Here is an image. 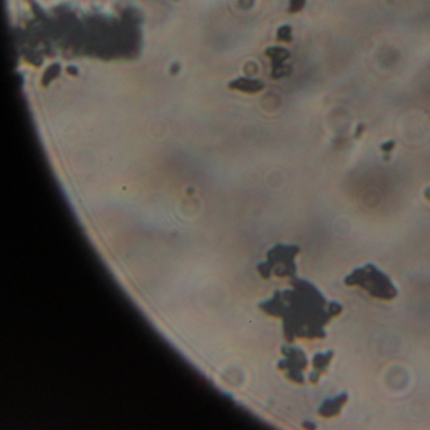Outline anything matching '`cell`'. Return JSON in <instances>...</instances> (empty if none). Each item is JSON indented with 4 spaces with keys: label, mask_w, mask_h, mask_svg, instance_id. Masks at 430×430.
<instances>
[{
    "label": "cell",
    "mask_w": 430,
    "mask_h": 430,
    "mask_svg": "<svg viewBox=\"0 0 430 430\" xmlns=\"http://www.w3.org/2000/svg\"><path fill=\"white\" fill-rule=\"evenodd\" d=\"M261 310L284 319V332L290 342L294 339H324V326L339 316L342 305L328 303L310 281H293L292 290L276 292L274 298L261 304Z\"/></svg>",
    "instance_id": "cell-1"
},
{
    "label": "cell",
    "mask_w": 430,
    "mask_h": 430,
    "mask_svg": "<svg viewBox=\"0 0 430 430\" xmlns=\"http://www.w3.org/2000/svg\"><path fill=\"white\" fill-rule=\"evenodd\" d=\"M265 53L271 58L273 62V79H281L284 76L290 75L292 67L285 64V61L290 57V52L283 47H270Z\"/></svg>",
    "instance_id": "cell-5"
},
{
    "label": "cell",
    "mask_w": 430,
    "mask_h": 430,
    "mask_svg": "<svg viewBox=\"0 0 430 430\" xmlns=\"http://www.w3.org/2000/svg\"><path fill=\"white\" fill-rule=\"evenodd\" d=\"M424 195L425 198H426V200H429L430 201V187L429 188H426V190H425Z\"/></svg>",
    "instance_id": "cell-14"
},
{
    "label": "cell",
    "mask_w": 430,
    "mask_h": 430,
    "mask_svg": "<svg viewBox=\"0 0 430 430\" xmlns=\"http://www.w3.org/2000/svg\"><path fill=\"white\" fill-rule=\"evenodd\" d=\"M347 400H349V395L346 392H342V394H339V396H336L333 399H327V400L323 402V404L318 409V414L323 418L336 417L337 414H339L341 409L347 402Z\"/></svg>",
    "instance_id": "cell-6"
},
{
    "label": "cell",
    "mask_w": 430,
    "mask_h": 430,
    "mask_svg": "<svg viewBox=\"0 0 430 430\" xmlns=\"http://www.w3.org/2000/svg\"><path fill=\"white\" fill-rule=\"evenodd\" d=\"M299 251L300 249L295 245H278L274 247L268 255V261L259 266L261 276L269 278L271 271L279 276H294L297 271L294 258L298 255Z\"/></svg>",
    "instance_id": "cell-3"
},
{
    "label": "cell",
    "mask_w": 430,
    "mask_h": 430,
    "mask_svg": "<svg viewBox=\"0 0 430 430\" xmlns=\"http://www.w3.org/2000/svg\"><path fill=\"white\" fill-rule=\"evenodd\" d=\"M253 4L254 0H240L241 8H245V9H247V8H251Z\"/></svg>",
    "instance_id": "cell-13"
},
{
    "label": "cell",
    "mask_w": 430,
    "mask_h": 430,
    "mask_svg": "<svg viewBox=\"0 0 430 430\" xmlns=\"http://www.w3.org/2000/svg\"><path fill=\"white\" fill-rule=\"evenodd\" d=\"M346 285H357L365 289L368 294L381 300H392L397 295V289L394 287L390 278L378 269L375 265L368 264L353 270L344 279Z\"/></svg>",
    "instance_id": "cell-2"
},
{
    "label": "cell",
    "mask_w": 430,
    "mask_h": 430,
    "mask_svg": "<svg viewBox=\"0 0 430 430\" xmlns=\"http://www.w3.org/2000/svg\"><path fill=\"white\" fill-rule=\"evenodd\" d=\"M264 82L260 80H251V79H239L237 81L231 82L230 87L236 89L244 92H259L264 89Z\"/></svg>",
    "instance_id": "cell-8"
},
{
    "label": "cell",
    "mask_w": 430,
    "mask_h": 430,
    "mask_svg": "<svg viewBox=\"0 0 430 430\" xmlns=\"http://www.w3.org/2000/svg\"><path fill=\"white\" fill-rule=\"evenodd\" d=\"M60 74V66L58 64H55V66H52L51 69L47 71L46 74H45V77H43V82L47 84V82H50V81L53 80L56 76Z\"/></svg>",
    "instance_id": "cell-11"
},
{
    "label": "cell",
    "mask_w": 430,
    "mask_h": 430,
    "mask_svg": "<svg viewBox=\"0 0 430 430\" xmlns=\"http://www.w3.org/2000/svg\"><path fill=\"white\" fill-rule=\"evenodd\" d=\"M278 40L281 42H292L293 40V30L290 26H283L281 28L278 29V35H276Z\"/></svg>",
    "instance_id": "cell-9"
},
{
    "label": "cell",
    "mask_w": 430,
    "mask_h": 430,
    "mask_svg": "<svg viewBox=\"0 0 430 430\" xmlns=\"http://www.w3.org/2000/svg\"><path fill=\"white\" fill-rule=\"evenodd\" d=\"M394 147H395V142L390 140V142H386L381 145V150L387 154V153H390L391 150L394 149Z\"/></svg>",
    "instance_id": "cell-12"
},
{
    "label": "cell",
    "mask_w": 430,
    "mask_h": 430,
    "mask_svg": "<svg viewBox=\"0 0 430 430\" xmlns=\"http://www.w3.org/2000/svg\"><path fill=\"white\" fill-rule=\"evenodd\" d=\"M333 351H328L326 353H317L313 358V366H315V373H310V381L313 384H317L319 376L322 373H326L327 371L328 366H329V362L332 360Z\"/></svg>",
    "instance_id": "cell-7"
},
{
    "label": "cell",
    "mask_w": 430,
    "mask_h": 430,
    "mask_svg": "<svg viewBox=\"0 0 430 430\" xmlns=\"http://www.w3.org/2000/svg\"><path fill=\"white\" fill-rule=\"evenodd\" d=\"M307 0H289V13L302 12Z\"/></svg>",
    "instance_id": "cell-10"
},
{
    "label": "cell",
    "mask_w": 430,
    "mask_h": 430,
    "mask_svg": "<svg viewBox=\"0 0 430 430\" xmlns=\"http://www.w3.org/2000/svg\"><path fill=\"white\" fill-rule=\"evenodd\" d=\"M283 353L285 355V360L279 362V368L287 373V378L297 384H303L305 368L308 367V358L302 349L284 346Z\"/></svg>",
    "instance_id": "cell-4"
}]
</instances>
